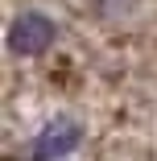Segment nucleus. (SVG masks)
I'll list each match as a JSON object with an SVG mask.
<instances>
[{
    "instance_id": "1",
    "label": "nucleus",
    "mask_w": 157,
    "mask_h": 161,
    "mask_svg": "<svg viewBox=\"0 0 157 161\" xmlns=\"http://www.w3.org/2000/svg\"><path fill=\"white\" fill-rule=\"evenodd\" d=\"M54 21L46 17V13H21L13 25H8V50L13 54H21V58H29V54H46L50 50V42H54Z\"/></svg>"
},
{
    "instance_id": "2",
    "label": "nucleus",
    "mask_w": 157,
    "mask_h": 161,
    "mask_svg": "<svg viewBox=\"0 0 157 161\" xmlns=\"http://www.w3.org/2000/svg\"><path fill=\"white\" fill-rule=\"evenodd\" d=\"M75 145H79V128L70 120H54L42 132V141H37V153L42 157H62V153H70Z\"/></svg>"
}]
</instances>
